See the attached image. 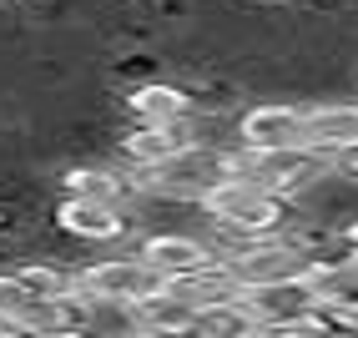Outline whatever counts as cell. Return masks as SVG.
Listing matches in <instances>:
<instances>
[{
  "label": "cell",
  "mask_w": 358,
  "mask_h": 338,
  "mask_svg": "<svg viewBox=\"0 0 358 338\" xmlns=\"http://www.w3.org/2000/svg\"><path fill=\"white\" fill-rule=\"evenodd\" d=\"M333 172L358 182V141H353V147H343V152H333Z\"/></svg>",
  "instance_id": "19"
},
{
  "label": "cell",
  "mask_w": 358,
  "mask_h": 338,
  "mask_svg": "<svg viewBox=\"0 0 358 338\" xmlns=\"http://www.w3.org/2000/svg\"><path fill=\"white\" fill-rule=\"evenodd\" d=\"M61 232L71 237H86V243H116L127 232V212L116 202H91V197H66L56 212Z\"/></svg>",
  "instance_id": "10"
},
{
  "label": "cell",
  "mask_w": 358,
  "mask_h": 338,
  "mask_svg": "<svg viewBox=\"0 0 358 338\" xmlns=\"http://www.w3.org/2000/svg\"><path fill=\"white\" fill-rule=\"evenodd\" d=\"M197 202H202V212H207L222 232L237 237V243H252V237H278L282 227L293 223L288 192L262 187V182H252L248 172L222 177L217 187H207Z\"/></svg>",
  "instance_id": "1"
},
{
  "label": "cell",
  "mask_w": 358,
  "mask_h": 338,
  "mask_svg": "<svg viewBox=\"0 0 358 338\" xmlns=\"http://www.w3.org/2000/svg\"><path fill=\"white\" fill-rule=\"evenodd\" d=\"M141 258H147L157 273H166V283L197 273V268H207V262H217V253H212L207 243L182 237V232H157V237H147V243H141Z\"/></svg>",
  "instance_id": "11"
},
{
  "label": "cell",
  "mask_w": 358,
  "mask_h": 338,
  "mask_svg": "<svg viewBox=\"0 0 358 338\" xmlns=\"http://www.w3.org/2000/svg\"><path fill=\"white\" fill-rule=\"evenodd\" d=\"M127 313H131V323L147 328V333H197V303L182 298V293H172V288L136 298Z\"/></svg>",
  "instance_id": "12"
},
{
  "label": "cell",
  "mask_w": 358,
  "mask_h": 338,
  "mask_svg": "<svg viewBox=\"0 0 358 338\" xmlns=\"http://www.w3.org/2000/svg\"><path fill=\"white\" fill-rule=\"evenodd\" d=\"M86 323H91V298L81 293V288L26 298L20 313L10 318V328H26V333H81Z\"/></svg>",
  "instance_id": "8"
},
{
  "label": "cell",
  "mask_w": 358,
  "mask_h": 338,
  "mask_svg": "<svg viewBox=\"0 0 358 338\" xmlns=\"http://www.w3.org/2000/svg\"><path fill=\"white\" fill-rule=\"evenodd\" d=\"M192 106H197V96L172 81H141L127 91V111L136 122H182V116H192Z\"/></svg>",
  "instance_id": "13"
},
{
  "label": "cell",
  "mask_w": 358,
  "mask_h": 338,
  "mask_svg": "<svg viewBox=\"0 0 358 338\" xmlns=\"http://www.w3.org/2000/svg\"><path fill=\"white\" fill-rule=\"evenodd\" d=\"M26 283H20L15 273H0V328H10V318L20 313V303H26Z\"/></svg>",
  "instance_id": "18"
},
{
  "label": "cell",
  "mask_w": 358,
  "mask_h": 338,
  "mask_svg": "<svg viewBox=\"0 0 358 338\" xmlns=\"http://www.w3.org/2000/svg\"><path fill=\"white\" fill-rule=\"evenodd\" d=\"M15 278L26 283L31 298H45V293H66V288H76V278L61 273V268H51V262H20Z\"/></svg>",
  "instance_id": "17"
},
{
  "label": "cell",
  "mask_w": 358,
  "mask_h": 338,
  "mask_svg": "<svg viewBox=\"0 0 358 338\" xmlns=\"http://www.w3.org/2000/svg\"><path fill=\"white\" fill-rule=\"evenodd\" d=\"M237 141H243L248 152H268V147H293V141H308V111H303V106H282V101L252 106V111H243V122H237Z\"/></svg>",
  "instance_id": "7"
},
{
  "label": "cell",
  "mask_w": 358,
  "mask_h": 338,
  "mask_svg": "<svg viewBox=\"0 0 358 338\" xmlns=\"http://www.w3.org/2000/svg\"><path fill=\"white\" fill-rule=\"evenodd\" d=\"M192 127H187V116L182 122H136L127 136H122V157L136 167H162V162H172L177 152H187L192 147Z\"/></svg>",
  "instance_id": "9"
},
{
  "label": "cell",
  "mask_w": 358,
  "mask_h": 338,
  "mask_svg": "<svg viewBox=\"0 0 358 338\" xmlns=\"http://www.w3.org/2000/svg\"><path fill=\"white\" fill-rule=\"evenodd\" d=\"M243 172V157L237 152H212L202 141H192L187 152H177L172 162L162 167H141L136 172V187L147 192H166V197H202L207 187H217L222 177Z\"/></svg>",
  "instance_id": "2"
},
{
  "label": "cell",
  "mask_w": 358,
  "mask_h": 338,
  "mask_svg": "<svg viewBox=\"0 0 358 338\" xmlns=\"http://www.w3.org/2000/svg\"><path fill=\"white\" fill-rule=\"evenodd\" d=\"M343 243H348V248H353V253H358V217H353V223H348V227H343Z\"/></svg>",
  "instance_id": "20"
},
{
  "label": "cell",
  "mask_w": 358,
  "mask_h": 338,
  "mask_svg": "<svg viewBox=\"0 0 358 338\" xmlns=\"http://www.w3.org/2000/svg\"><path fill=\"white\" fill-rule=\"evenodd\" d=\"M243 157V172L273 192H298L308 182H318L333 172V152L313 147V141H293V147H268V152H237Z\"/></svg>",
  "instance_id": "5"
},
{
  "label": "cell",
  "mask_w": 358,
  "mask_h": 338,
  "mask_svg": "<svg viewBox=\"0 0 358 338\" xmlns=\"http://www.w3.org/2000/svg\"><path fill=\"white\" fill-rule=\"evenodd\" d=\"M227 268L237 278V288H257V283H282V278H323L318 268V258L313 248H303V243H288V237H252V243H237L227 258Z\"/></svg>",
  "instance_id": "3"
},
{
  "label": "cell",
  "mask_w": 358,
  "mask_h": 338,
  "mask_svg": "<svg viewBox=\"0 0 358 338\" xmlns=\"http://www.w3.org/2000/svg\"><path fill=\"white\" fill-rule=\"evenodd\" d=\"M257 313L248 308L243 293H232V298H212L197 308V333H217V338H243V333H257Z\"/></svg>",
  "instance_id": "15"
},
{
  "label": "cell",
  "mask_w": 358,
  "mask_h": 338,
  "mask_svg": "<svg viewBox=\"0 0 358 338\" xmlns=\"http://www.w3.org/2000/svg\"><path fill=\"white\" fill-rule=\"evenodd\" d=\"M76 288L91 303H116V308H131L136 298L162 293L166 273H157L147 258H106V262H91L86 273H76Z\"/></svg>",
  "instance_id": "6"
},
{
  "label": "cell",
  "mask_w": 358,
  "mask_h": 338,
  "mask_svg": "<svg viewBox=\"0 0 358 338\" xmlns=\"http://www.w3.org/2000/svg\"><path fill=\"white\" fill-rule=\"evenodd\" d=\"M308 141L323 152H343L358 141V106L353 101H328V106H308Z\"/></svg>",
  "instance_id": "14"
},
{
  "label": "cell",
  "mask_w": 358,
  "mask_h": 338,
  "mask_svg": "<svg viewBox=\"0 0 358 338\" xmlns=\"http://www.w3.org/2000/svg\"><path fill=\"white\" fill-rule=\"evenodd\" d=\"M248 308L268 333H313V308L323 298V278H282V283H257L243 288Z\"/></svg>",
  "instance_id": "4"
},
{
  "label": "cell",
  "mask_w": 358,
  "mask_h": 338,
  "mask_svg": "<svg viewBox=\"0 0 358 338\" xmlns=\"http://www.w3.org/2000/svg\"><path fill=\"white\" fill-rule=\"evenodd\" d=\"M66 197H91V202H116L122 207L127 192H136V177H122V172H106V167H71L61 177Z\"/></svg>",
  "instance_id": "16"
}]
</instances>
